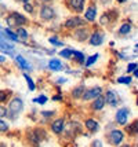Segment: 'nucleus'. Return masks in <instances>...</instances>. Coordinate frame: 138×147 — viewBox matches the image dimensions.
I'll list each match as a JSON object with an SVG mask.
<instances>
[{"label": "nucleus", "mask_w": 138, "mask_h": 147, "mask_svg": "<svg viewBox=\"0 0 138 147\" xmlns=\"http://www.w3.org/2000/svg\"><path fill=\"white\" fill-rule=\"evenodd\" d=\"M99 95H102V88L101 87H94V88H90V90H84L83 95H82V99L87 102V100L95 99Z\"/></svg>", "instance_id": "obj_4"}, {"label": "nucleus", "mask_w": 138, "mask_h": 147, "mask_svg": "<svg viewBox=\"0 0 138 147\" xmlns=\"http://www.w3.org/2000/svg\"><path fill=\"white\" fill-rule=\"evenodd\" d=\"M118 1H119V3H124L126 0H118Z\"/></svg>", "instance_id": "obj_43"}, {"label": "nucleus", "mask_w": 138, "mask_h": 147, "mask_svg": "<svg viewBox=\"0 0 138 147\" xmlns=\"http://www.w3.org/2000/svg\"><path fill=\"white\" fill-rule=\"evenodd\" d=\"M134 69H137V63H130L128 65V67H127V70L128 71H133Z\"/></svg>", "instance_id": "obj_37"}, {"label": "nucleus", "mask_w": 138, "mask_h": 147, "mask_svg": "<svg viewBox=\"0 0 138 147\" xmlns=\"http://www.w3.org/2000/svg\"><path fill=\"white\" fill-rule=\"evenodd\" d=\"M15 1H18V3H29V0H15Z\"/></svg>", "instance_id": "obj_40"}, {"label": "nucleus", "mask_w": 138, "mask_h": 147, "mask_svg": "<svg viewBox=\"0 0 138 147\" xmlns=\"http://www.w3.org/2000/svg\"><path fill=\"white\" fill-rule=\"evenodd\" d=\"M24 77H25V80H27L28 85H29V90H31V91H35V83L32 81V78L28 76V74H24Z\"/></svg>", "instance_id": "obj_29"}, {"label": "nucleus", "mask_w": 138, "mask_h": 147, "mask_svg": "<svg viewBox=\"0 0 138 147\" xmlns=\"http://www.w3.org/2000/svg\"><path fill=\"white\" fill-rule=\"evenodd\" d=\"M83 92H84V87H76L72 92V96L75 99H80L82 95H83Z\"/></svg>", "instance_id": "obj_19"}, {"label": "nucleus", "mask_w": 138, "mask_h": 147, "mask_svg": "<svg viewBox=\"0 0 138 147\" xmlns=\"http://www.w3.org/2000/svg\"><path fill=\"white\" fill-rule=\"evenodd\" d=\"M104 98H105V103H108V105H111V106H116L118 105V96H116V94L113 91H106Z\"/></svg>", "instance_id": "obj_14"}, {"label": "nucleus", "mask_w": 138, "mask_h": 147, "mask_svg": "<svg viewBox=\"0 0 138 147\" xmlns=\"http://www.w3.org/2000/svg\"><path fill=\"white\" fill-rule=\"evenodd\" d=\"M6 21L10 26H15V25L21 26V25H25L28 22V19L25 18L24 15H21V14H18V13H13L11 15H8Z\"/></svg>", "instance_id": "obj_2"}, {"label": "nucleus", "mask_w": 138, "mask_h": 147, "mask_svg": "<svg viewBox=\"0 0 138 147\" xmlns=\"http://www.w3.org/2000/svg\"><path fill=\"white\" fill-rule=\"evenodd\" d=\"M75 38L76 40H79V41H84L86 38L88 37V29L87 28H82V26H79L76 30H75Z\"/></svg>", "instance_id": "obj_12"}, {"label": "nucleus", "mask_w": 138, "mask_h": 147, "mask_svg": "<svg viewBox=\"0 0 138 147\" xmlns=\"http://www.w3.org/2000/svg\"><path fill=\"white\" fill-rule=\"evenodd\" d=\"M126 132L130 136H135L137 135V120L133 121L130 125H126Z\"/></svg>", "instance_id": "obj_17"}, {"label": "nucleus", "mask_w": 138, "mask_h": 147, "mask_svg": "<svg viewBox=\"0 0 138 147\" xmlns=\"http://www.w3.org/2000/svg\"><path fill=\"white\" fill-rule=\"evenodd\" d=\"M17 36H18L20 40L22 41V40H27L29 34H28V32L24 29V28H18V29H17Z\"/></svg>", "instance_id": "obj_20"}, {"label": "nucleus", "mask_w": 138, "mask_h": 147, "mask_svg": "<svg viewBox=\"0 0 138 147\" xmlns=\"http://www.w3.org/2000/svg\"><path fill=\"white\" fill-rule=\"evenodd\" d=\"M95 15H97V8H95V6H90L87 8V11L84 13V18L87 19V21L92 22V21L95 19Z\"/></svg>", "instance_id": "obj_16"}, {"label": "nucleus", "mask_w": 138, "mask_h": 147, "mask_svg": "<svg viewBox=\"0 0 138 147\" xmlns=\"http://www.w3.org/2000/svg\"><path fill=\"white\" fill-rule=\"evenodd\" d=\"M128 114H130V110L127 107H122L116 111V115H115V120L119 125H126L127 124V120H128Z\"/></svg>", "instance_id": "obj_5"}, {"label": "nucleus", "mask_w": 138, "mask_h": 147, "mask_svg": "<svg viewBox=\"0 0 138 147\" xmlns=\"http://www.w3.org/2000/svg\"><path fill=\"white\" fill-rule=\"evenodd\" d=\"M98 55L99 54H95V55H92V57L88 58V59H87V62H86V66H87V67H90V66H91V65L98 59Z\"/></svg>", "instance_id": "obj_27"}, {"label": "nucleus", "mask_w": 138, "mask_h": 147, "mask_svg": "<svg viewBox=\"0 0 138 147\" xmlns=\"http://www.w3.org/2000/svg\"><path fill=\"white\" fill-rule=\"evenodd\" d=\"M55 17V13H54V8L50 6H43L41 10H40V18L43 21H51V19Z\"/></svg>", "instance_id": "obj_7"}, {"label": "nucleus", "mask_w": 138, "mask_h": 147, "mask_svg": "<svg viewBox=\"0 0 138 147\" xmlns=\"http://www.w3.org/2000/svg\"><path fill=\"white\" fill-rule=\"evenodd\" d=\"M10 129L8 124L6 121H3V118H0V132H7Z\"/></svg>", "instance_id": "obj_28"}, {"label": "nucleus", "mask_w": 138, "mask_h": 147, "mask_svg": "<svg viewBox=\"0 0 138 147\" xmlns=\"http://www.w3.org/2000/svg\"><path fill=\"white\" fill-rule=\"evenodd\" d=\"M0 147H6V144L4 143H0Z\"/></svg>", "instance_id": "obj_42"}, {"label": "nucleus", "mask_w": 138, "mask_h": 147, "mask_svg": "<svg viewBox=\"0 0 138 147\" xmlns=\"http://www.w3.org/2000/svg\"><path fill=\"white\" fill-rule=\"evenodd\" d=\"M0 48H1L4 52H7V54H10V52L14 51L13 44H8V41L3 37V34H1V33H0Z\"/></svg>", "instance_id": "obj_15"}, {"label": "nucleus", "mask_w": 138, "mask_h": 147, "mask_svg": "<svg viewBox=\"0 0 138 147\" xmlns=\"http://www.w3.org/2000/svg\"><path fill=\"white\" fill-rule=\"evenodd\" d=\"M59 55L62 58H72L73 57V51L72 50H69V48H65V50H62V51L59 52Z\"/></svg>", "instance_id": "obj_25"}, {"label": "nucleus", "mask_w": 138, "mask_h": 147, "mask_svg": "<svg viewBox=\"0 0 138 147\" xmlns=\"http://www.w3.org/2000/svg\"><path fill=\"white\" fill-rule=\"evenodd\" d=\"M106 140L111 146L118 147L119 144H122V142L124 140V132L120 129H112L109 134L106 135Z\"/></svg>", "instance_id": "obj_1"}, {"label": "nucleus", "mask_w": 138, "mask_h": 147, "mask_svg": "<svg viewBox=\"0 0 138 147\" xmlns=\"http://www.w3.org/2000/svg\"><path fill=\"white\" fill-rule=\"evenodd\" d=\"M90 147H102V142L101 140H94Z\"/></svg>", "instance_id": "obj_36"}, {"label": "nucleus", "mask_w": 138, "mask_h": 147, "mask_svg": "<svg viewBox=\"0 0 138 147\" xmlns=\"http://www.w3.org/2000/svg\"><path fill=\"white\" fill-rule=\"evenodd\" d=\"M4 61H6V58L3 57V55H0V63H3Z\"/></svg>", "instance_id": "obj_39"}, {"label": "nucleus", "mask_w": 138, "mask_h": 147, "mask_svg": "<svg viewBox=\"0 0 138 147\" xmlns=\"http://www.w3.org/2000/svg\"><path fill=\"white\" fill-rule=\"evenodd\" d=\"M43 1H51V0H43Z\"/></svg>", "instance_id": "obj_44"}, {"label": "nucleus", "mask_w": 138, "mask_h": 147, "mask_svg": "<svg viewBox=\"0 0 138 147\" xmlns=\"http://www.w3.org/2000/svg\"><path fill=\"white\" fill-rule=\"evenodd\" d=\"M24 10H25L27 13L32 14L33 13V6L32 4H29V3H24Z\"/></svg>", "instance_id": "obj_34"}, {"label": "nucleus", "mask_w": 138, "mask_h": 147, "mask_svg": "<svg viewBox=\"0 0 138 147\" xmlns=\"http://www.w3.org/2000/svg\"><path fill=\"white\" fill-rule=\"evenodd\" d=\"M73 55H75V59H76L77 63H83V62H84V54H83V52L73 51Z\"/></svg>", "instance_id": "obj_24"}, {"label": "nucleus", "mask_w": 138, "mask_h": 147, "mask_svg": "<svg viewBox=\"0 0 138 147\" xmlns=\"http://www.w3.org/2000/svg\"><path fill=\"white\" fill-rule=\"evenodd\" d=\"M7 95H8V92H4V91L0 90V103H1V105L7 100Z\"/></svg>", "instance_id": "obj_33"}, {"label": "nucleus", "mask_w": 138, "mask_h": 147, "mask_svg": "<svg viewBox=\"0 0 138 147\" xmlns=\"http://www.w3.org/2000/svg\"><path fill=\"white\" fill-rule=\"evenodd\" d=\"M106 103H105V98L102 95H99L97 96L94 100H92L91 103V109L94 110V111H99V110H102L104 109V106H105Z\"/></svg>", "instance_id": "obj_10"}, {"label": "nucleus", "mask_w": 138, "mask_h": 147, "mask_svg": "<svg viewBox=\"0 0 138 147\" xmlns=\"http://www.w3.org/2000/svg\"><path fill=\"white\" fill-rule=\"evenodd\" d=\"M84 24V21L80 18V17H71V18L66 19L65 22V26L66 28H69V29H72V28H79Z\"/></svg>", "instance_id": "obj_9"}, {"label": "nucleus", "mask_w": 138, "mask_h": 147, "mask_svg": "<svg viewBox=\"0 0 138 147\" xmlns=\"http://www.w3.org/2000/svg\"><path fill=\"white\" fill-rule=\"evenodd\" d=\"M4 33H6V36H7V37H10V38H11V40H14V41H21V40H20V37L17 36V33L11 32L10 29H6V30H4Z\"/></svg>", "instance_id": "obj_23"}, {"label": "nucleus", "mask_w": 138, "mask_h": 147, "mask_svg": "<svg viewBox=\"0 0 138 147\" xmlns=\"http://www.w3.org/2000/svg\"><path fill=\"white\" fill-rule=\"evenodd\" d=\"M104 38H105V34H104V32H94L90 36V38H88V41H90V44L94 45V47H98V45L102 44V41H104Z\"/></svg>", "instance_id": "obj_8"}, {"label": "nucleus", "mask_w": 138, "mask_h": 147, "mask_svg": "<svg viewBox=\"0 0 138 147\" xmlns=\"http://www.w3.org/2000/svg\"><path fill=\"white\" fill-rule=\"evenodd\" d=\"M51 132L54 135H61L64 132V128H65V120L64 118H57L51 122Z\"/></svg>", "instance_id": "obj_6"}, {"label": "nucleus", "mask_w": 138, "mask_h": 147, "mask_svg": "<svg viewBox=\"0 0 138 147\" xmlns=\"http://www.w3.org/2000/svg\"><path fill=\"white\" fill-rule=\"evenodd\" d=\"M118 147H131V144H119Z\"/></svg>", "instance_id": "obj_41"}, {"label": "nucleus", "mask_w": 138, "mask_h": 147, "mask_svg": "<svg viewBox=\"0 0 138 147\" xmlns=\"http://www.w3.org/2000/svg\"><path fill=\"white\" fill-rule=\"evenodd\" d=\"M61 99H62V96H61V95H55L53 98V100H61Z\"/></svg>", "instance_id": "obj_38"}, {"label": "nucleus", "mask_w": 138, "mask_h": 147, "mask_svg": "<svg viewBox=\"0 0 138 147\" xmlns=\"http://www.w3.org/2000/svg\"><path fill=\"white\" fill-rule=\"evenodd\" d=\"M8 110L13 113L14 118H15V117L24 110V102L21 100L20 98H14V99H11V102L8 105Z\"/></svg>", "instance_id": "obj_3"}, {"label": "nucleus", "mask_w": 138, "mask_h": 147, "mask_svg": "<svg viewBox=\"0 0 138 147\" xmlns=\"http://www.w3.org/2000/svg\"><path fill=\"white\" fill-rule=\"evenodd\" d=\"M111 22V18H109V14H102V17L99 18V24L101 25H108Z\"/></svg>", "instance_id": "obj_26"}, {"label": "nucleus", "mask_w": 138, "mask_h": 147, "mask_svg": "<svg viewBox=\"0 0 138 147\" xmlns=\"http://www.w3.org/2000/svg\"><path fill=\"white\" fill-rule=\"evenodd\" d=\"M15 61H17V62H18V63L21 65V67H27V69H31L29 63H28L27 61H25L24 58L21 57V55H17V57H15Z\"/></svg>", "instance_id": "obj_21"}, {"label": "nucleus", "mask_w": 138, "mask_h": 147, "mask_svg": "<svg viewBox=\"0 0 138 147\" xmlns=\"http://www.w3.org/2000/svg\"><path fill=\"white\" fill-rule=\"evenodd\" d=\"M33 102L40 103V105H44V103L47 102V96H44V95H40L39 98H35V99H33Z\"/></svg>", "instance_id": "obj_31"}, {"label": "nucleus", "mask_w": 138, "mask_h": 147, "mask_svg": "<svg viewBox=\"0 0 138 147\" xmlns=\"http://www.w3.org/2000/svg\"><path fill=\"white\" fill-rule=\"evenodd\" d=\"M131 30V25L130 24H124V25L120 26V29H119V33L123 36V34H127V33Z\"/></svg>", "instance_id": "obj_22"}, {"label": "nucleus", "mask_w": 138, "mask_h": 147, "mask_svg": "<svg viewBox=\"0 0 138 147\" xmlns=\"http://www.w3.org/2000/svg\"><path fill=\"white\" fill-rule=\"evenodd\" d=\"M48 67L51 70H62V65H61L58 59H51L50 63H48Z\"/></svg>", "instance_id": "obj_18"}, {"label": "nucleus", "mask_w": 138, "mask_h": 147, "mask_svg": "<svg viewBox=\"0 0 138 147\" xmlns=\"http://www.w3.org/2000/svg\"><path fill=\"white\" fill-rule=\"evenodd\" d=\"M8 114V110L0 103V118H3V117H6V115Z\"/></svg>", "instance_id": "obj_32"}, {"label": "nucleus", "mask_w": 138, "mask_h": 147, "mask_svg": "<svg viewBox=\"0 0 138 147\" xmlns=\"http://www.w3.org/2000/svg\"><path fill=\"white\" fill-rule=\"evenodd\" d=\"M84 125H86V128H87V131H88V132H91V134H95V132L99 129L98 122L95 121L94 118H87L86 122H84Z\"/></svg>", "instance_id": "obj_13"}, {"label": "nucleus", "mask_w": 138, "mask_h": 147, "mask_svg": "<svg viewBox=\"0 0 138 147\" xmlns=\"http://www.w3.org/2000/svg\"><path fill=\"white\" fill-rule=\"evenodd\" d=\"M50 43H51L53 45H55V47H61V45H64L62 44V41H59V40H57V38H54V37L50 38Z\"/></svg>", "instance_id": "obj_35"}, {"label": "nucleus", "mask_w": 138, "mask_h": 147, "mask_svg": "<svg viewBox=\"0 0 138 147\" xmlns=\"http://www.w3.org/2000/svg\"><path fill=\"white\" fill-rule=\"evenodd\" d=\"M84 1L86 0H69V8L75 13H82L84 8Z\"/></svg>", "instance_id": "obj_11"}, {"label": "nucleus", "mask_w": 138, "mask_h": 147, "mask_svg": "<svg viewBox=\"0 0 138 147\" xmlns=\"http://www.w3.org/2000/svg\"><path fill=\"white\" fill-rule=\"evenodd\" d=\"M118 83H120V84H130L131 83V77H128V76L120 77V78L118 80Z\"/></svg>", "instance_id": "obj_30"}]
</instances>
